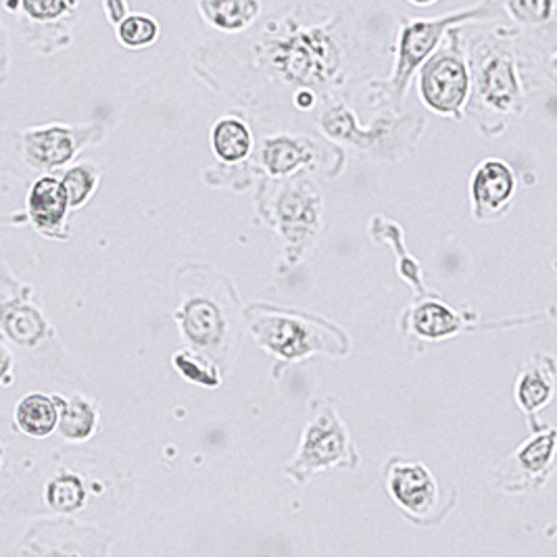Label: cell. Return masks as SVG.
Here are the masks:
<instances>
[{"label": "cell", "instance_id": "6da1fadb", "mask_svg": "<svg viewBox=\"0 0 557 557\" xmlns=\"http://www.w3.org/2000/svg\"><path fill=\"white\" fill-rule=\"evenodd\" d=\"M397 20L386 0H290L249 32L190 54L205 84L253 111L288 107L297 92L345 99L391 67Z\"/></svg>", "mask_w": 557, "mask_h": 557}, {"label": "cell", "instance_id": "7a4b0ae2", "mask_svg": "<svg viewBox=\"0 0 557 557\" xmlns=\"http://www.w3.org/2000/svg\"><path fill=\"white\" fill-rule=\"evenodd\" d=\"M461 42L470 72L466 113L484 134H502L507 120L527 109L529 86L518 52V32L506 20L461 26Z\"/></svg>", "mask_w": 557, "mask_h": 557}, {"label": "cell", "instance_id": "3957f363", "mask_svg": "<svg viewBox=\"0 0 557 557\" xmlns=\"http://www.w3.org/2000/svg\"><path fill=\"white\" fill-rule=\"evenodd\" d=\"M493 20H504V11L497 0H481L472 7L429 17V20L424 17L397 20L391 74L384 79H372L368 84L372 104L374 107L386 104L391 111L399 113L416 72L432 52L438 49L445 34L451 27L474 24V22H493Z\"/></svg>", "mask_w": 557, "mask_h": 557}, {"label": "cell", "instance_id": "277c9868", "mask_svg": "<svg viewBox=\"0 0 557 557\" xmlns=\"http://www.w3.org/2000/svg\"><path fill=\"white\" fill-rule=\"evenodd\" d=\"M422 104L451 120H463L470 99V72L461 42V26L451 27L438 49L416 72Z\"/></svg>", "mask_w": 557, "mask_h": 557}, {"label": "cell", "instance_id": "5b68a950", "mask_svg": "<svg viewBox=\"0 0 557 557\" xmlns=\"http://www.w3.org/2000/svg\"><path fill=\"white\" fill-rule=\"evenodd\" d=\"M347 449V432L343 422L329 411L313 420L305 431L304 445L293 470L313 472L329 468L343 459Z\"/></svg>", "mask_w": 557, "mask_h": 557}, {"label": "cell", "instance_id": "8992f818", "mask_svg": "<svg viewBox=\"0 0 557 557\" xmlns=\"http://www.w3.org/2000/svg\"><path fill=\"white\" fill-rule=\"evenodd\" d=\"M388 493L409 513H429L438 502V486L422 463L397 461L388 472Z\"/></svg>", "mask_w": 557, "mask_h": 557}, {"label": "cell", "instance_id": "52a82bcc", "mask_svg": "<svg viewBox=\"0 0 557 557\" xmlns=\"http://www.w3.org/2000/svg\"><path fill=\"white\" fill-rule=\"evenodd\" d=\"M516 193V177L502 159H486L472 176V199L479 218L502 213Z\"/></svg>", "mask_w": 557, "mask_h": 557}, {"label": "cell", "instance_id": "ba28073f", "mask_svg": "<svg viewBox=\"0 0 557 557\" xmlns=\"http://www.w3.org/2000/svg\"><path fill=\"white\" fill-rule=\"evenodd\" d=\"M255 336L272 354L297 359L315 349V334L311 329L290 315H272L253 324Z\"/></svg>", "mask_w": 557, "mask_h": 557}, {"label": "cell", "instance_id": "9c48e42d", "mask_svg": "<svg viewBox=\"0 0 557 557\" xmlns=\"http://www.w3.org/2000/svg\"><path fill=\"white\" fill-rule=\"evenodd\" d=\"M504 20L522 38L557 42V0H497Z\"/></svg>", "mask_w": 557, "mask_h": 557}, {"label": "cell", "instance_id": "30bf717a", "mask_svg": "<svg viewBox=\"0 0 557 557\" xmlns=\"http://www.w3.org/2000/svg\"><path fill=\"white\" fill-rule=\"evenodd\" d=\"M205 26L226 38L249 32L263 15V0H197Z\"/></svg>", "mask_w": 557, "mask_h": 557}, {"label": "cell", "instance_id": "8fae6325", "mask_svg": "<svg viewBox=\"0 0 557 557\" xmlns=\"http://www.w3.org/2000/svg\"><path fill=\"white\" fill-rule=\"evenodd\" d=\"M315 154V147L307 136H293V134H276L261 140L259 159L261 165L272 176H286L297 168L311 161Z\"/></svg>", "mask_w": 557, "mask_h": 557}, {"label": "cell", "instance_id": "7c38bea8", "mask_svg": "<svg viewBox=\"0 0 557 557\" xmlns=\"http://www.w3.org/2000/svg\"><path fill=\"white\" fill-rule=\"evenodd\" d=\"M177 318L182 322V330H184L186 338L199 349L213 347L215 343L222 341V336L226 332L224 313L220 311L218 305L207 301L203 297L190 299L182 307Z\"/></svg>", "mask_w": 557, "mask_h": 557}, {"label": "cell", "instance_id": "4fadbf2b", "mask_svg": "<svg viewBox=\"0 0 557 557\" xmlns=\"http://www.w3.org/2000/svg\"><path fill=\"white\" fill-rule=\"evenodd\" d=\"M76 147V134L67 127H40L26 134L27 161L36 168H57L67 163Z\"/></svg>", "mask_w": 557, "mask_h": 557}, {"label": "cell", "instance_id": "5bb4252c", "mask_svg": "<svg viewBox=\"0 0 557 557\" xmlns=\"http://www.w3.org/2000/svg\"><path fill=\"white\" fill-rule=\"evenodd\" d=\"M253 132L238 115H222L211 127V149L224 163H240L253 152Z\"/></svg>", "mask_w": 557, "mask_h": 557}, {"label": "cell", "instance_id": "9a60e30c", "mask_svg": "<svg viewBox=\"0 0 557 557\" xmlns=\"http://www.w3.org/2000/svg\"><path fill=\"white\" fill-rule=\"evenodd\" d=\"M67 195L59 180L42 177L29 193V213L38 228H54L63 222L67 211Z\"/></svg>", "mask_w": 557, "mask_h": 557}, {"label": "cell", "instance_id": "2e32d148", "mask_svg": "<svg viewBox=\"0 0 557 557\" xmlns=\"http://www.w3.org/2000/svg\"><path fill=\"white\" fill-rule=\"evenodd\" d=\"M552 395H554V359L543 357L541 361L532 363L529 370L522 372L516 386V397L522 409L534 411L547 406Z\"/></svg>", "mask_w": 557, "mask_h": 557}, {"label": "cell", "instance_id": "e0dca14e", "mask_svg": "<svg viewBox=\"0 0 557 557\" xmlns=\"http://www.w3.org/2000/svg\"><path fill=\"white\" fill-rule=\"evenodd\" d=\"M15 420L20 431L26 432L27 436L45 438L57 429V401L45 395H27L15 409Z\"/></svg>", "mask_w": 557, "mask_h": 557}, {"label": "cell", "instance_id": "ac0fdd59", "mask_svg": "<svg viewBox=\"0 0 557 557\" xmlns=\"http://www.w3.org/2000/svg\"><path fill=\"white\" fill-rule=\"evenodd\" d=\"M115 36L127 51H145L159 40L161 26L149 13H127L115 26Z\"/></svg>", "mask_w": 557, "mask_h": 557}, {"label": "cell", "instance_id": "d6986e66", "mask_svg": "<svg viewBox=\"0 0 557 557\" xmlns=\"http://www.w3.org/2000/svg\"><path fill=\"white\" fill-rule=\"evenodd\" d=\"M61 413L57 420V426L61 434L70 441H86L92 432H95V424H97V413L90 407L88 401L84 399H72L70 404L61 401Z\"/></svg>", "mask_w": 557, "mask_h": 557}, {"label": "cell", "instance_id": "ffe728a7", "mask_svg": "<svg viewBox=\"0 0 557 557\" xmlns=\"http://www.w3.org/2000/svg\"><path fill=\"white\" fill-rule=\"evenodd\" d=\"M459 322L445 305L426 304L413 313V329L426 338H443L456 332Z\"/></svg>", "mask_w": 557, "mask_h": 557}, {"label": "cell", "instance_id": "44dd1931", "mask_svg": "<svg viewBox=\"0 0 557 557\" xmlns=\"http://www.w3.org/2000/svg\"><path fill=\"white\" fill-rule=\"evenodd\" d=\"M47 502L52 509L57 511H76L79 507L84 506L86 502V491L82 481L74 476V474H63L57 476L54 481L49 484L47 491Z\"/></svg>", "mask_w": 557, "mask_h": 557}, {"label": "cell", "instance_id": "7402d4cb", "mask_svg": "<svg viewBox=\"0 0 557 557\" xmlns=\"http://www.w3.org/2000/svg\"><path fill=\"white\" fill-rule=\"evenodd\" d=\"M174 366H176L177 372L188 381L203 384V386H218L220 384L218 368L207 359V355L184 349V351L174 355Z\"/></svg>", "mask_w": 557, "mask_h": 557}, {"label": "cell", "instance_id": "603a6c76", "mask_svg": "<svg viewBox=\"0 0 557 557\" xmlns=\"http://www.w3.org/2000/svg\"><path fill=\"white\" fill-rule=\"evenodd\" d=\"M554 449H556V432L549 431L547 434H539L536 438H532L527 447L520 449L518 461H520L522 470H527L529 474H541L549 468Z\"/></svg>", "mask_w": 557, "mask_h": 557}, {"label": "cell", "instance_id": "cb8c5ba5", "mask_svg": "<svg viewBox=\"0 0 557 557\" xmlns=\"http://www.w3.org/2000/svg\"><path fill=\"white\" fill-rule=\"evenodd\" d=\"M79 0H20L22 11L34 24H57L63 17L72 15Z\"/></svg>", "mask_w": 557, "mask_h": 557}, {"label": "cell", "instance_id": "d4e9b609", "mask_svg": "<svg viewBox=\"0 0 557 557\" xmlns=\"http://www.w3.org/2000/svg\"><path fill=\"white\" fill-rule=\"evenodd\" d=\"M4 329L7 334L15 341V343H22V345H32L40 338V334L45 332V324L40 320V315L34 311V309H15L7 315L4 320Z\"/></svg>", "mask_w": 557, "mask_h": 557}, {"label": "cell", "instance_id": "484cf974", "mask_svg": "<svg viewBox=\"0 0 557 557\" xmlns=\"http://www.w3.org/2000/svg\"><path fill=\"white\" fill-rule=\"evenodd\" d=\"M95 170L92 168H88V165H79V168H74V170H70L63 180H61V186H63V190H65V195H67V203L70 207H79V205L84 203L88 197H90V193H92V188H95Z\"/></svg>", "mask_w": 557, "mask_h": 557}, {"label": "cell", "instance_id": "4316f807", "mask_svg": "<svg viewBox=\"0 0 557 557\" xmlns=\"http://www.w3.org/2000/svg\"><path fill=\"white\" fill-rule=\"evenodd\" d=\"M102 11H104V17L109 20V24L113 27L117 26L129 13L127 0H102Z\"/></svg>", "mask_w": 557, "mask_h": 557}, {"label": "cell", "instance_id": "83f0119b", "mask_svg": "<svg viewBox=\"0 0 557 557\" xmlns=\"http://www.w3.org/2000/svg\"><path fill=\"white\" fill-rule=\"evenodd\" d=\"M9 366H11L9 355H7V351H2V349H0V379L9 372Z\"/></svg>", "mask_w": 557, "mask_h": 557}, {"label": "cell", "instance_id": "f1b7e54d", "mask_svg": "<svg viewBox=\"0 0 557 557\" xmlns=\"http://www.w3.org/2000/svg\"><path fill=\"white\" fill-rule=\"evenodd\" d=\"M411 7H418V9H429V7H434L438 0H407Z\"/></svg>", "mask_w": 557, "mask_h": 557}, {"label": "cell", "instance_id": "f546056e", "mask_svg": "<svg viewBox=\"0 0 557 557\" xmlns=\"http://www.w3.org/2000/svg\"><path fill=\"white\" fill-rule=\"evenodd\" d=\"M0 461H2V449H0Z\"/></svg>", "mask_w": 557, "mask_h": 557}, {"label": "cell", "instance_id": "4dcf8cb0", "mask_svg": "<svg viewBox=\"0 0 557 557\" xmlns=\"http://www.w3.org/2000/svg\"><path fill=\"white\" fill-rule=\"evenodd\" d=\"M0 38H2V36H0Z\"/></svg>", "mask_w": 557, "mask_h": 557}]
</instances>
